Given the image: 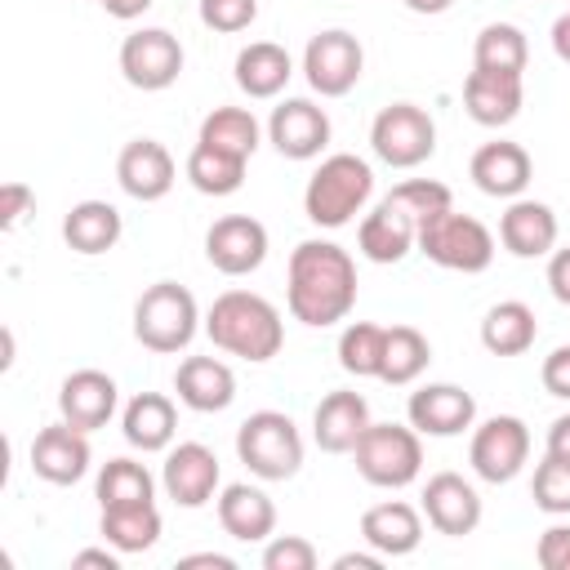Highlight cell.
Returning <instances> with one entry per match:
<instances>
[{
	"label": "cell",
	"instance_id": "cell-12",
	"mask_svg": "<svg viewBox=\"0 0 570 570\" xmlns=\"http://www.w3.org/2000/svg\"><path fill=\"white\" fill-rule=\"evenodd\" d=\"M120 76L142 89V94H160L183 76V45L174 31L165 27H142L129 31L120 45Z\"/></svg>",
	"mask_w": 570,
	"mask_h": 570
},
{
	"label": "cell",
	"instance_id": "cell-28",
	"mask_svg": "<svg viewBox=\"0 0 570 570\" xmlns=\"http://www.w3.org/2000/svg\"><path fill=\"white\" fill-rule=\"evenodd\" d=\"M120 432L134 450L142 454H160L174 445V432H178V410L165 392H138L125 401L120 410Z\"/></svg>",
	"mask_w": 570,
	"mask_h": 570
},
{
	"label": "cell",
	"instance_id": "cell-35",
	"mask_svg": "<svg viewBox=\"0 0 570 570\" xmlns=\"http://www.w3.org/2000/svg\"><path fill=\"white\" fill-rule=\"evenodd\" d=\"M530 62V45H525V31L517 22H485L476 31V45H472V67L481 71H512L521 76Z\"/></svg>",
	"mask_w": 570,
	"mask_h": 570
},
{
	"label": "cell",
	"instance_id": "cell-4",
	"mask_svg": "<svg viewBox=\"0 0 570 570\" xmlns=\"http://www.w3.org/2000/svg\"><path fill=\"white\" fill-rule=\"evenodd\" d=\"M374 196V169L370 160H361L356 151H334L325 156L307 187H303V214L316 223V227H347Z\"/></svg>",
	"mask_w": 570,
	"mask_h": 570
},
{
	"label": "cell",
	"instance_id": "cell-47",
	"mask_svg": "<svg viewBox=\"0 0 570 570\" xmlns=\"http://www.w3.org/2000/svg\"><path fill=\"white\" fill-rule=\"evenodd\" d=\"M548 454L570 459V414H557L552 419V428H548Z\"/></svg>",
	"mask_w": 570,
	"mask_h": 570
},
{
	"label": "cell",
	"instance_id": "cell-13",
	"mask_svg": "<svg viewBox=\"0 0 570 570\" xmlns=\"http://www.w3.org/2000/svg\"><path fill=\"white\" fill-rule=\"evenodd\" d=\"M160 485L178 508H205L223 485L218 454L209 445H200V441L169 445L165 450V468H160Z\"/></svg>",
	"mask_w": 570,
	"mask_h": 570
},
{
	"label": "cell",
	"instance_id": "cell-15",
	"mask_svg": "<svg viewBox=\"0 0 570 570\" xmlns=\"http://www.w3.org/2000/svg\"><path fill=\"white\" fill-rule=\"evenodd\" d=\"M267 142L285 160H316L330 147V116L312 98H285L272 107L267 120Z\"/></svg>",
	"mask_w": 570,
	"mask_h": 570
},
{
	"label": "cell",
	"instance_id": "cell-46",
	"mask_svg": "<svg viewBox=\"0 0 570 570\" xmlns=\"http://www.w3.org/2000/svg\"><path fill=\"white\" fill-rule=\"evenodd\" d=\"M71 566L76 570H85V566H98V570H120V552L107 543V548H80L76 557H71Z\"/></svg>",
	"mask_w": 570,
	"mask_h": 570
},
{
	"label": "cell",
	"instance_id": "cell-6",
	"mask_svg": "<svg viewBox=\"0 0 570 570\" xmlns=\"http://www.w3.org/2000/svg\"><path fill=\"white\" fill-rule=\"evenodd\" d=\"M236 459L258 481H289L303 468V436L298 423L281 410H254L236 428Z\"/></svg>",
	"mask_w": 570,
	"mask_h": 570
},
{
	"label": "cell",
	"instance_id": "cell-1",
	"mask_svg": "<svg viewBox=\"0 0 570 570\" xmlns=\"http://www.w3.org/2000/svg\"><path fill=\"white\" fill-rule=\"evenodd\" d=\"M285 303L289 316L325 330L347 321L356 307V263L343 245L334 240H303L289 254V276H285Z\"/></svg>",
	"mask_w": 570,
	"mask_h": 570
},
{
	"label": "cell",
	"instance_id": "cell-18",
	"mask_svg": "<svg viewBox=\"0 0 570 570\" xmlns=\"http://www.w3.org/2000/svg\"><path fill=\"white\" fill-rule=\"evenodd\" d=\"M89 432L71 428L67 419L49 423L31 441V472L49 485H76L89 472Z\"/></svg>",
	"mask_w": 570,
	"mask_h": 570
},
{
	"label": "cell",
	"instance_id": "cell-2",
	"mask_svg": "<svg viewBox=\"0 0 570 570\" xmlns=\"http://www.w3.org/2000/svg\"><path fill=\"white\" fill-rule=\"evenodd\" d=\"M450 205H454V196H450L445 183L405 178V183H396V187L361 218V227H356V249H361L370 263H379V267L401 263L410 249H419V227H423L432 214L450 209Z\"/></svg>",
	"mask_w": 570,
	"mask_h": 570
},
{
	"label": "cell",
	"instance_id": "cell-40",
	"mask_svg": "<svg viewBox=\"0 0 570 570\" xmlns=\"http://www.w3.org/2000/svg\"><path fill=\"white\" fill-rule=\"evenodd\" d=\"M316 548L303 534H276L263 543V570H316Z\"/></svg>",
	"mask_w": 570,
	"mask_h": 570
},
{
	"label": "cell",
	"instance_id": "cell-39",
	"mask_svg": "<svg viewBox=\"0 0 570 570\" xmlns=\"http://www.w3.org/2000/svg\"><path fill=\"white\" fill-rule=\"evenodd\" d=\"M530 499L548 517H570V459L543 454V463L534 468V481H530Z\"/></svg>",
	"mask_w": 570,
	"mask_h": 570
},
{
	"label": "cell",
	"instance_id": "cell-14",
	"mask_svg": "<svg viewBox=\"0 0 570 570\" xmlns=\"http://www.w3.org/2000/svg\"><path fill=\"white\" fill-rule=\"evenodd\" d=\"M205 258L223 276H249L267 258V227L249 214H223L205 232Z\"/></svg>",
	"mask_w": 570,
	"mask_h": 570
},
{
	"label": "cell",
	"instance_id": "cell-44",
	"mask_svg": "<svg viewBox=\"0 0 570 570\" xmlns=\"http://www.w3.org/2000/svg\"><path fill=\"white\" fill-rule=\"evenodd\" d=\"M539 379H543V392H548V396L570 401V343H561V347H552V352L543 356Z\"/></svg>",
	"mask_w": 570,
	"mask_h": 570
},
{
	"label": "cell",
	"instance_id": "cell-11",
	"mask_svg": "<svg viewBox=\"0 0 570 570\" xmlns=\"http://www.w3.org/2000/svg\"><path fill=\"white\" fill-rule=\"evenodd\" d=\"M530 459V428L517 414H494L481 428H472V445H468V463L481 481L490 485H508Z\"/></svg>",
	"mask_w": 570,
	"mask_h": 570
},
{
	"label": "cell",
	"instance_id": "cell-7",
	"mask_svg": "<svg viewBox=\"0 0 570 570\" xmlns=\"http://www.w3.org/2000/svg\"><path fill=\"white\" fill-rule=\"evenodd\" d=\"M419 254L445 272H463V276H476L494 263V236L481 218L472 214H459L454 205L432 214L423 227H419Z\"/></svg>",
	"mask_w": 570,
	"mask_h": 570
},
{
	"label": "cell",
	"instance_id": "cell-49",
	"mask_svg": "<svg viewBox=\"0 0 570 570\" xmlns=\"http://www.w3.org/2000/svg\"><path fill=\"white\" fill-rule=\"evenodd\" d=\"M111 18H120V22H134V18H142L147 9H151V0H98Z\"/></svg>",
	"mask_w": 570,
	"mask_h": 570
},
{
	"label": "cell",
	"instance_id": "cell-20",
	"mask_svg": "<svg viewBox=\"0 0 570 570\" xmlns=\"http://www.w3.org/2000/svg\"><path fill=\"white\" fill-rule=\"evenodd\" d=\"M116 405H120V387L102 370H76V374H67L58 383V414L71 428H80V432L107 428L111 414H116Z\"/></svg>",
	"mask_w": 570,
	"mask_h": 570
},
{
	"label": "cell",
	"instance_id": "cell-3",
	"mask_svg": "<svg viewBox=\"0 0 570 570\" xmlns=\"http://www.w3.org/2000/svg\"><path fill=\"white\" fill-rule=\"evenodd\" d=\"M205 334L218 352L240 356L249 365H263L285 347L281 312L254 289H223L205 312Z\"/></svg>",
	"mask_w": 570,
	"mask_h": 570
},
{
	"label": "cell",
	"instance_id": "cell-52",
	"mask_svg": "<svg viewBox=\"0 0 570 570\" xmlns=\"http://www.w3.org/2000/svg\"><path fill=\"white\" fill-rule=\"evenodd\" d=\"M410 13H423V18H436V13H445L454 0H401Z\"/></svg>",
	"mask_w": 570,
	"mask_h": 570
},
{
	"label": "cell",
	"instance_id": "cell-22",
	"mask_svg": "<svg viewBox=\"0 0 570 570\" xmlns=\"http://www.w3.org/2000/svg\"><path fill=\"white\" fill-rule=\"evenodd\" d=\"M521 102H525V89H521V76H512V71H481V67H472L468 80H463V107L485 129L512 125L521 116Z\"/></svg>",
	"mask_w": 570,
	"mask_h": 570
},
{
	"label": "cell",
	"instance_id": "cell-50",
	"mask_svg": "<svg viewBox=\"0 0 570 570\" xmlns=\"http://www.w3.org/2000/svg\"><path fill=\"white\" fill-rule=\"evenodd\" d=\"M552 53H557V58L570 67V9H566L557 22H552Z\"/></svg>",
	"mask_w": 570,
	"mask_h": 570
},
{
	"label": "cell",
	"instance_id": "cell-34",
	"mask_svg": "<svg viewBox=\"0 0 570 570\" xmlns=\"http://www.w3.org/2000/svg\"><path fill=\"white\" fill-rule=\"evenodd\" d=\"M196 142H209L218 151H232V156H254L258 142H263V125L254 120L249 107H214L205 120H200V134Z\"/></svg>",
	"mask_w": 570,
	"mask_h": 570
},
{
	"label": "cell",
	"instance_id": "cell-37",
	"mask_svg": "<svg viewBox=\"0 0 570 570\" xmlns=\"http://www.w3.org/2000/svg\"><path fill=\"white\" fill-rule=\"evenodd\" d=\"M94 494L102 508H125V503H156V476L138 459H107Z\"/></svg>",
	"mask_w": 570,
	"mask_h": 570
},
{
	"label": "cell",
	"instance_id": "cell-26",
	"mask_svg": "<svg viewBox=\"0 0 570 570\" xmlns=\"http://www.w3.org/2000/svg\"><path fill=\"white\" fill-rule=\"evenodd\" d=\"M361 539L383 557H410L423 543V512L405 499H383L361 512Z\"/></svg>",
	"mask_w": 570,
	"mask_h": 570
},
{
	"label": "cell",
	"instance_id": "cell-45",
	"mask_svg": "<svg viewBox=\"0 0 570 570\" xmlns=\"http://www.w3.org/2000/svg\"><path fill=\"white\" fill-rule=\"evenodd\" d=\"M548 289L561 307H570V245L548 254Z\"/></svg>",
	"mask_w": 570,
	"mask_h": 570
},
{
	"label": "cell",
	"instance_id": "cell-43",
	"mask_svg": "<svg viewBox=\"0 0 570 570\" xmlns=\"http://www.w3.org/2000/svg\"><path fill=\"white\" fill-rule=\"evenodd\" d=\"M31 209H36V191H31L27 183L13 178V183L0 187V227H4V232H13Z\"/></svg>",
	"mask_w": 570,
	"mask_h": 570
},
{
	"label": "cell",
	"instance_id": "cell-9",
	"mask_svg": "<svg viewBox=\"0 0 570 570\" xmlns=\"http://www.w3.org/2000/svg\"><path fill=\"white\" fill-rule=\"evenodd\" d=\"M370 151L387 169H414L436 151V120L419 102H387L370 125Z\"/></svg>",
	"mask_w": 570,
	"mask_h": 570
},
{
	"label": "cell",
	"instance_id": "cell-25",
	"mask_svg": "<svg viewBox=\"0 0 570 570\" xmlns=\"http://www.w3.org/2000/svg\"><path fill=\"white\" fill-rule=\"evenodd\" d=\"M365 428H370V405L352 387L325 392L321 405L312 410V436H316V445L325 454H352Z\"/></svg>",
	"mask_w": 570,
	"mask_h": 570
},
{
	"label": "cell",
	"instance_id": "cell-48",
	"mask_svg": "<svg viewBox=\"0 0 570 570\" xmlns=\"http://www.w3.org/2000/svg\"><path fill=\"white\" fill-rule=\"evenodd\" d=\"M383 566V552H343V557H334V570H379Z\"/></svg>",
	"mask_w": 570,
	"mask_h": 570
},
{
	"label": "cell",
	"instance_id": "cell-17",
	"mask_svg": "<svg viewBox=\"0 0 570 570\" xmlns=\"http://www.w3.org/2000/svg\"><path fill=\"white\" fill-rule=\"evenodd\" d=\"M174 178H178V165H174L169 147L156 142V138H134L116 156V183H120V191L134 196V200H142V205L165 200L174 191Z\"/></svg>",
	"mask_w": 570,
	"mask_h": 570
},
{
	"label": "cell",
	"instance_id": "cell-8",
	"mask_svg": "<svg viewBox=\"0 0 570 570\" xmlns=\"http://www.w3.org/2000/svg\"><path fill=\"white\" fill-rule=\"evenodd\" d=\"M356 472L379 490H405L423 472V441L405 423H370L352 450Z\"/></svg>",
	"mask_w": 570,
	"mask_h": 570
},
{
	"label": "cell",
	"instance_id": "cell-51",
	"mask_svg": "<svg viewBox=\"0 0 570 570\" xmlns=\"http://www.w3.org/2000/svg\"><path fill=\"white\" fill-rule=\"evenodd\" d=\"M178 566H183V570H191V566H214V570H236V561H232V557H223V552H191V557H183Z\"/></svg>",
	"mask_w": 570,
	"mask_h": 570
},
{
	"label": "cell",
	"instance_id": "cell-41",
	"mask_svg": "<svg viewBox=\"0 0 570 570\" xmlns=\"http://www.w3.org/2000/svg\"><path fill=\"white\" fill-rule=\"evenodd\" d=\"M258 18V0H200V22L218 36H236Z\"/></svg>",
	"mask_w": 570,
	"mask_h": 570
},
{
	"label": "cell",
	"instance_id": "cell-30",
	"mask_svg": "<svg viewBox=\"0 0 570 570\" xmlns=\"http://www.w3.org/2000/svg\"><path fill=\"white\" fill-rule=\"evenodd\" d=\"M294 76V58L276 40H254L236 53V85L249 98H276Z\"/></svg>",
	"mask_w": 570,
	"mask_h": 570
},
{
	"label": "cell",
	"instance_id": "cell-5",
	"mask_svg": "<svg viewBox=\"0 0 570 570\" xmlns=\"http://www.w3.org/2000/svg\"><path fill=\"white\" fill-rule=\"evenodd\" d=\"M200 325H205L200 321V307H196L191 289L178 285V281H156L134 303V338L147 352L174 356V352H183L196 338Z\"/></svg>",
	"mask_w": 570,
	"mask_h": 570
},
{
	"label": "cell",
	"instance_id": "cell-29",
	"mask_svg": "<svg viewBox=\"0 0 570 570\" xmlns=\"http://www.w3.org/2000/svg\"><path fill=\"white\" fill-rule=\"evenodd\" d=\"M120 232H125V223H120V209H116L111 200H80V205H71L67 218H62V240H67V249H76V254H85V258L116 249Z\"/></svg>",
	"mask_w": 570,
	"mask_h": 570
},
{
	"label": "cell",
	"instance_id": "cell-38",
	"mask_svg": "<svg viewBox=\"0 0 570 570\" xmlns=\"http://www.w3.org/2000/svg\"><path fill=\"white\" fill-rule=\"evenodd\" d=\"M383 325L374 321H352L343 325L338 334V365L352 374V379H379V365H383Z\"/></svg>",
	"mask_w": 570,
	"mask_h": 570
},
{
	"label": "cell",
	"instance_id": "cell-16",
	"mask_svg": "<svg viewBox=\"0 0 570 570\" xmlns=\"http://www.w3.org/2000/svg\"><path fill=\"white\" fill-rule=\"evenodd\" d=\"M405 419L419 436H459L476 423V396L459 383H423L410 392Z\"/></svg>",
	"mask_w": 570,
	"mask_h": 570
},
{
	"label": "cell",
	"instance_id": "cell-42",
	"mask_svg": "<svg viewBox=\"0 0 570 570\" xmlns=\"http://www.w3.org/2000/svg\"><path fill=\"white\" fill-rule=\"evenodd\" d=\"M534 557H539L543 570H570V525H566V521L548 525V530L539 534Z\"/></svg>",
	"mask_w": 570,
	"mask_h": 570
},
{
	"label": "cell",
	"instance_id": "cell-33",
	"mask_svg": "<svg viewBox=\"0 0 570 570\" xmlns=\"http://www.w3.org/2000/svg\"><path fill=\"white\" fill-rule=\"evenodd\" d=\"M432 361V343L414 330V325H387L383 334V365H379V383L387 387H410Z\"/></svg>",
	"mask_w": 570,
	"mask_h": 570
},
{
	"label": "cell",
	"instance_id": "cell-27",
	"mask_svg": "<svg viewBox=\"0 0 570 570\" xmlns=\"http://www.w3.org/2000/svg\"><path fill=\"white\" fill-rule=\"evenodd\" d=\"M218 525L240 539V543H267L276 530V503L267 499V490L236 481L218 490Z\"/></svg>",
	"mask_w": 570,
	"mask_h": 570
},
{
	"label": "cell",
	"instance_id": "cell-32",
	"mask_svg": "<svg viewBox=\"0 0 570 570\" xmlns=\"http://www.w3.org/2000/svg\"><path fill=\"white\" fill-rule=\"evenodd\" d=\"M98 534H102L120 557H129V552H147V548H156V539H160V512H156V503L102 508Z\"/></svg>",
	"mask_w": 570,
	"mask_h": 570
},
{
	"label": "cell",
	"instance_id": "cell-31",
	"mask_svg": "<svg viewBox=\"0 0 570 570\" xmlns=\"http://www.w3.org/2000/svg\"><path fill=\"white\" fill-rule=\"evenodd\" d=\"M534 338H539V321L534 307L521 298H503L481 316V347L490 356H521L534 347Z\"/></svg>",
	"mask_w": 570,
	"mask_h": 570
},
{
	"label": "cell",
	"instance_id": "cell-24",
	"mask_svg": "<svg viewBox=\"0 0 570 570\" xmlns=\"http://www.w3.org/2000/svg\"><path fill=\"white\" fill-rule=\"evenodd\" d=\"M174 392L196 414H218L236 401V374L218 356H183L174 370Z\"/></svg>",
	"mask_w": 570,
	"mask_h": 570
},
{
	"label": "cell",
	"instance_id": "cell-19",
	"mask_svg": "<svg viewBox=\"0 0 570 570\" xmlns=\"http://www.w3.org/2000/svg\"><path fill=\"white\" fill-rule=\"evenodd\" d=\"M423 517L436 534L463 539L481 525V494L472 481H463L459 472H436L423 485Z\"/></svg>",
	"mask_w": 570,
	"mask_h": 570
},
{
	"label": "cell",
	"instance_id": "cell-23",
	"mask_svg": "<svg viewBox=\"0 0 570 570\" xmlns=\"http://www.w3.org/2000/svg\"><path fill=\"white\" fill-rule=\"evenodd\" d=\"M499 245L512 258H543V254H552L557 249V214H552V205L530 200V196L508 200V209L499 218Z\"/></svg>",
	"mask_w": 570,
	"mask_h": 570
},
{
	"label": "cell",
	"instance_id": "cell-21",
	"mask_svg": "<svg viewBox=\"0 0 570 570\" xmlns=\"http://www.w3.org/2000/svg\"><path fill=\"white\" fill-rule=\"evenodd\" d=\"M468 174H472V183H476L485 196H494V200H517V196L530 187V178H534V160H530V151H525L521 142L494 138V142H481V147L472 151Z\"/></svg>",
	"mask_w": 570,
	"mask_h": 570
},
{
	"label": "cell",
	"instance_id": "cell-10",
	"mask_svg": "<svg viewBox=\"0 0 570 570\" xmlns=\"http://www.w3.org/2000/svg\"><path fill=\"white\" fill-rule=\"evenodd\" d=\"M303 76L312 85V94L321 98H343L361 85L365 76V49L352 31L343 27H330V31H316L303 49Z\"/></svg>",
	"mask_w": 570,
	"mask_h": 570
},
{
	"label": "cell",
	"instance_id": "cell-36",
	"mask_svg": "<svg viewBox=\"0 0 570 570\" xmlns=\"http://www.w3.org/2000/svg\"><path fill=\"white\" fill-rule=\"evenodd\" d=\"M245 156H232V151H218L209 142H196L191 156H187V183L200 191V196H232L240 191L245 183Z\"/></svg>",
	"mask_w": 570,
	"mask_h": 570
}]
</instances>
